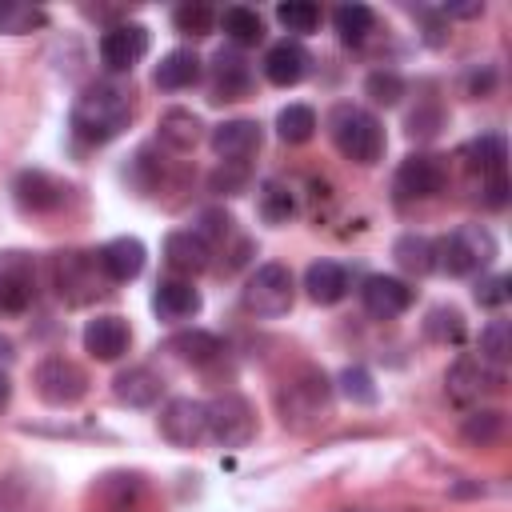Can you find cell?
Masks as SVG:
<instances>
[{
  "label": "cell",
  "mask_w": 512,
  "mask_h": 512,
  "mask_svg": "<svg viewBox=\"0 0 512 512\" xmlns=\"http://www.w3.org/2000/svg\"><path fill=\"white\" fill-rule=\"evenodd\" d=\"M132 120V92L116 80L88 84L72 104V132L84 144H108L116 140Z\"/></svg>",
  "instance_id": "1"
},
{
  "label": "cell",
  "mask_w": 512,
  "mask_h": 512,
  "mask_svg": "<svg viewBox=\"0 0 512 512\" xmlns=\"http://www.w3.org/2000/svg\"><path fill=\"white\" fill-rule=\"evenodd\" d=\"M332 408V380L320 368H300L276 388V416L292 432L316 428Z\"/></svg>",
  "instance_id": "2"
},
{
  "label": "cell",
  "mask_w": 512,
  "mask_h": 512,
  "mask_svg": "<svg viewBox=\"0 0 512 512\" xmlns=\"http://www.w3.org/2000/svg\"><path fill=\"white\" fill-rule=\"evenodd\" d=\"M328 132H332V144L340 148V156H348L352 164L368 168L384 156V128L368 108L336 104L328 112Z\"/></svg>",
  "instance_id": "3"
},
{
  "label": "cell",
  "mask_w": 512,
  "mask_h": 512,
  "mask_svg": "<svg viewBox=\"0 0 512 512\" xmlns=\"http://www.w3.org/2000/svg\"><path fill=\"white\" fill-rule=\"evenodd\" d=\"M492 256H496V240L480 224H468L432 240V268H440L444 276H472L476 268L492 264Z\"/></svg>",
  "instance_id": "4"
},
{
  "label": "cell",
  "mask_w": 512,
  "mask_h": 512,
  "mask_svg": "<svg viewBox=\"0 0 512 512\" xmlns=\"http://www.w3.org/2000/svg\"><path fill=\"white\" fill-rule=\"evenodd\" d=\"M104 272H100V260L96 252H56L52 256V288L64 304H88L104 292Z\"/></svg>",
  "instance_id": "5"
},
{
  "label": "cell",
  "mask_w": 512,
  "mask_h": 512,
  "mask_svg": "<svg viewBox=\"0 0 512 512\" xmlns=\"http://www.w3.org/2000/svg\"><path fill=\"white\" fill-rule=\"evenodd\" d=\"M40 292V276H36V260L32 252L8 248L0 252V316H20L36 304Z\"/></svg>",
  "instance_id": "6"
},
{
  "label": "cell",
  "mask_w": 512,
  "mask_h": 512,
  "mask_svg": "<svg viewBox=\"0 0 512 512\" xmlns=\"http://www.w3.org/2000/svg\"><path fill=\"white\" fill-rule=\"evenodd\" d=\"M292 296H296V284L284 264H260L244 284V308L264 320L284 316L292 308Z\"/></svg>",
  "instance_id": "7"
},
{
  "label": "cell",
  "mask_w": 512,
  "mask_h": 512,
  "mask_svg": "<svg viewBox=\"0 0 512 512\" xmlns=\"http://www.w3.org/2000/svg\"><path fill=\"white\" fill-rule=\"evenodd\" d=\"M32 384H36V396H40L44 404H52V408H72V404H80V400L88 396V376H84V368H80L76 360H68V356H48V360H40Z\"/></svg>",
  "instance_id": "8"
},
{
  "label": "cell",
  "mask_w": 512,
  "mask_h": 512,
  "mask_svg": "<svg viewBox=\"0 0 512 512\" xmlns=\"http://www.w3.org/2000/svg\"><path fill=\"white\" fill-rule=\"evenodd\" d=\"M256 436V412L244 396L224 392L208 404V440L220 448H244Z\"/></svg>",
  "instance_id": "9"
},
{
  "label": "cell",
  "mask_w": 512,
  "mask_h": 512,
  "mask_svg": "<svg viewBox=\"0 0 512 512\" xmlns=\"http://www.w3.org/2000/svg\"><path fill=\"white\" fill-rule=\"evenodd\" d=\"M156 428L168 444L176 448H196L200 440H208V404L204 400H192V396H176L160 408L156 416Z\"/></svg>",
  "instance_id": "10"
},
{
  "label": "cell",
  "mask_w": 512,
  "mask_h": 512,
  "mask_svg": "<svg viewBox=\"0 0 512 512\" xmlns=\"http://www.w3.org/2000/svg\"><path fill=\"white\" fill-rule=\"evenodd\" d=\"M444 380H448V396H452V400L476 404V400H484V396H492V392L504 388V368H496V364H488V360H480V356H460V360L448 368Z\"/></svg>",
  "instance_id": "11"
},
{
  "label": "cell",
  "mask_w": 512,
  "mask_h": 512,
  "mask_svg": "<svg viewBox=\"0 0 512 512\" xmlns=\"http://www.w3.org/2000/svg\"><path fill=\"white\" fill-rule=\"evenodd\" d=\"M148 44H152L148 28L124 20V24H112V28L100 36V60H104L108 72H132V68L148 56Z\"/></svg>",
  "instance_id": "12"
},
{
  "label": "cell",
  "mask_w": 512,
  "mask_h": 512,
  "mask_svg": "<svg viewBox=\"0 0 512 512\" xmlns=\"http://www.w3.org/2000/svg\"><path fill=\"white\" fill-rule=\"evenodd\" d=\"M444 180H448V172H444L440 156L416 152V156H408V160L396 168L392 188H396L400 200H428V196H436V192L444 188Z\"/></svg>",
  "instance_id": "13"
},
{
  "label": "cell",
  "mask_w": 512,
  "mask_h": 512,
  "mask_svg": "<svg viewBox=\"0 0 512 512\" xmlns=\"http://www.w3.org/2000/svg\"><path fill=\"white\" fill-rule=\"evenodd\" d=\"M12 196H16V204L24 212H56L68 200V184L56 180V176H48V172H40V168H28V172L16 176Z\"/></svg>",
  "instance_id": "14"
},
{
  "label": "cell",
  "mask_w": 512,
  "mask_h": 512,
  "mask_svg": "<svg viewBox=\"0 0 512 512\" xmlns=\"http://www.w3.org/2000/svg\"><path fill=\"white\" fill-rule=\"evenodd\" d=\"M360 304H364L368 316L392 320V316H400V312L412 308V288H408L404 280H396V276L376 272V276H368V280L360 284Z\"/></svg>",
  "instance_id": "15"
},
{
  "label": "cell",
  "mask_w": 512,
  "mask_h": 512,
  "mask_svg": "<svg viewBox=\"0 0 512 512\" xmlns=\"http://www.w3.org/2000/svg\"><path fill=\"white\" fill-rule=\"evenodd\" d=\"M208 84H212V100H244V96H252V68L240 52L220 48L212 56Z\"/></svg>",
  "instance_id": "16"
},
{
  "label": "cell",
  "mask_w": 512,
  "mask_h": 512,
  "mask_svg": "<svg viewBox=\"0 0 512 512\" xmlns=\"http://www.w3.org/2000/svg\"><path fill=\"white\" fill-rule=\"evenodd\" d=\"M260 124L256 120H224L212 128V152L224 160V164H248V156L260 152Z\"/></svg>",
  "instance_id": "17"
},
{
  "label": "cell",
  "mask_w": 512,
  "mask_h": 512,
  "mask_svg": "<svg viewBox=\"0 0 512 512\" xmlns=\"http://www.w3.org/2000/svg\"><path fill=\"white\" fill-rule=\"evenodd\" d=\"M308 68H312V56H308V48L300 40H280V44H272L264 52V80L276 84V88L300 84L308 76Z\"/></svg>",
  "instance_id": "18"
},
{
  "label": "cell",
  "mask_w": 512,
  "mask_h": 512,
  "mask_svg": "<svg viewBox=\"0 0 512 512\" xmlns=\"http://www.w3.org/2000/svg\"><path fill=\"white\" fill-rule=\"evenodd\" d=\"M96 260H100V272H104L112 284H128V280H136V276L144 272L148 252H144V244H140L136 236H116V240H108V244L96 252Z\"/></svg>",
  "instance_id": "19"
},
{
  "label": "cell",
  "mask_w": 512,
  "mask_h": 512,
  "mask_svg": "<svg viewBox=\"0 0 512 512\" xmlns=\"http://www.w3.org/2000/svg\"><path fill=\"white\" fill-rule=\"evenodd\" d=\"M164 264L180 276H196L212 264V248L192 232V228H180V232H168L164 236Z\"/></svg>",
  "instance_id": "20"
},
{
  "label": "cell",
  "mask_w": 512,
  "mask_h": 512,
  "mask_svg": "<svg viewBox=\"0 0 512 512\" xmlns=\"http://www.w3.org/2000/svg\"><path fill=\"white\" fill-rule=\"evenodd\" d=\"M128 340H132V332L124 324V316H92L84 324V348L96 360H120L128 352Z\"/></svg>",
  "instance_id": "21"
},
{
  "label": "cell",
  "mask_w": 512,
  "mask_h": 512,
  "mask_svg": "<svg viewBox=\"0 0 512 512\" xmlns=\"http://www.w3.org/2000/svg\"><path fill=\"white\" fill-rule=\"evenodd\" d=\"M112 392H116V400L128 404V408H152V404L160 400V392H164V376L152 372L148 364H132V368H124V372L112 380Z\"/></svg>",
  "instance_id": "22"
},
{
  "label": "cell",
  "mask_w": 512,
  "mask_h": 512,
  "mask_svg": "<svg viewBox=\"0 0 512 512\" xmlns=\"http://www.w3.org/2000/svg\"><path fill=\"white\" fill-rule=\"evenodd\" d=\"M200 292L192 288V280H160L156 284V292H152V308H156V316L160 320H188V316H196L200 312Z\"/></svg>",
  "instance_id": "23"
},
{
  "label": "cell",
  "mask_w": 512,
  "mask_h": 512,
  "mask_svg": "<svg viewBox=\"0 0 512 512\" xmlns=\"http://www.w3.org/2000/svg\"><path fill=\"white\" fill-rule=\"evenodd\" d=\"M304 288L316 304H336L348 296V268L336 260H312L304 272Z\"/></svg>",
  "instance_id": "24"
},
{
  "label": "cell",
  "mask_w": 512,
  "mask_h": 512,
  "mask_svg": "<svg viewBox=\"0 0 512 512\" xmlns=\"http://www.w3.org/2000/svg\"><path fill=\"white\" fill-rule=\"evenodd\" d=\"M156 88H164V92H180V88H192L196 80H200V56L192 52V48H172V52H164L160 56V64H156Z\"/></svg>",
  "instance_id": "25"
},
{
  "label": "cell",
  "mask_w": 512,
  "mask_h": 512,
  "mask_svg": "<svg viewBox=\"0 0 512 512\" xmlns=\"http://www.w3.org/2000/svg\"><path fill=\"white\" fill-rule=\"evenodd\" d=\"M460 156H464V164H468L472 172H480V176H488V180H496V176H504V160H508V144H504V136H500V132H484V136H476V140H468Z\"/></svg>",
  "instance_id": "26"
},
{
  "label": "cell",
  "mask_w": 512,
  "mask_h": 512,
  "mask_svg": "<svg viewBox=\"0 0 512 512\" xmlns=\"http://www.w3.org/2000/svg\"><path fill=\"white\" fill-rule=\"evenodd\" d=\"M168 352H176L184 364L204 368V364H212V360L224 352V344H220V336H212V332H204V328H192V332L172 336V340H168Z\"/></svg>",
  "instance_id": "27"
},
{
  "label": "cell",
  "mask_w": 512,
  "mask_h": 512,
  "mask_svg": "<svg viewBox=\"0 0 512 512\" xmlns=\"http://www.w3.org/2000/svg\"><path fill=\"white\" fill-rule=\"evenodd\" d=\"M156 132H160V140H164L168 148L188 152V148H196V140H200V120H196L188 108H168V112L160 116Z\"/></svg>",
  "instance_id": "28"
},
{
  "label": "cell",
  "mask_w": 512,
  "mask_h": 512,
  "mask_svg": "<svg viewBox=\"0 0 512 512\" xmlns=\"http://www.w3.org/2000/svg\"><path fill=\"white\" fill-rule=\"evenodd\" d=\"M332 24H336V32H340L344 44H364L368 32L376 28V12L368 4H340L332 12Z\"/></svg>",
  "instance_id": "29"
},
{
  "label": "cell",
  "mask_w": 512,
  "mask_h": 512,
  "mask_svg": "<svg viewBox=\"0 0 512 512\" xmlns=\"http://www.w3.org/2000/svg\"><path fill=\"white\" fill-rule=\"evenodd\" d=\"M220 24H224V36L232 40V44H256L260 36H264V20H260V12L256 8H244V4H232V8H224V16H220Z\"/></svg>",
  "instance_id": "30"
},
{
  "label": "cell",
  "mask_w": 512,
  "mask_h": 512,
  "mask_svg": "<svg viewBox=\"0 0 512 512\" xmlns=\"http://www.w3.org/2000/svg\"><path fill=\"white\" fill-rule=\"evenodd\" d=\"M312 132H316V112L308 104H288L276 112V136L284 144H304L312 140Z\"/></svg>",
  "instance_id": "31"
},
{
  "label": "cell",
  "mask_w": 512,
  "mask_h": 512,
  "mask_svg": "<svg viewBox=\"0 0 512 512\" xmlns=\"http://www.w3.org/2000/svg\"><path fill=\"white\" fill-rule=\"evenodd\" d=\"M292 212H296L292 188H288L284 180H268V184L260 188V220H264V224H288Z\"/></svg>",
  "instance_id": "32"
},
{
  "label": "cell",
  "mask_w": 512,
  "mask_h": 512,
  "mask_svg": "<svg viewBox=\"0 0 512 512\" xmlns=\"http://www.w3.org/2000/svg\"><path fill=\"white\" fill-rule=\"evenodd\" d=\"M392 256H396V264H400L404 272H412V276L432 272V240H428V236H416V232L400 236V240L392 244Z\"/></svg>",
  "instance_id": "33"
},
{
  "label": "cell",
  "mask_w": 512,
  "mask_h": 512,
  "mask_svg": "<svg viewBox=\"0 0 512 512\" xmlns=\"http://www.w3.org/2000/svg\"><path fill=\"white\" fill-rule=\"evenodd\" d=\"M464 440L476 444V448H488L504 436V412L500 408H476L472 416H464Z\"/></svg>",
  "instance_id": "34"
},
{
  "label": "cell",
  "mask_w": 512,
  "mask_h": 512,
  "mask_svg": "<svg viewBox=\"0 0 512 512\" xmlns=\"http://www.w3.org/2000/svg\"><path fill=\"white\" fill-rule=\"evenodd\" d=\"M512 356V324L508 320H492L484 332H480V360L504 368Z\"/></svg>",
  "instance_id": "35"
},
{
  "label": "cell",
  "mask_w": 512,
  "mask_h": 512,
  "mask_svg": "<svg viewBox=\"0 0 512 512\" xmlns=\"http://www.w3.org/2000/svg\"><path fill=\"white\" fill-rule=\"evenodd\" d=\"M424 332H428V340H436V344H456V340L464 336V316H460V308H448V304L432 308L428 320H424Z\"/></svg>",
  "instance_id": "36"
},
{
  "label": "cell",
  "mask_w": 512,
  "mask_h": 512,
  "mask_svg": "<svg viewBox=\"0 0 512 512\" xmlns=\"http://www.w3.org/2000/svg\"><path fill=\"white\" fill-rule=\"evenodd\" d=\"M276 20L288 32H312L320 24V8L312 0H284V4H276Z\"/></svg>",
  "instance_id": "37"
},
{
  "label": "cell",
  "mask_w": 512,
  "mask_h": 512,
  "mask_svg": "<svg viewBox=\"0 0 512 512\" xmlns=\"http://www.w3.org/2000/svg\"><path fill=\"white\" fill-rule=\"evenodd\" d=\"M40 24H44V12H40V8L0 0V32H32V28H40Z\"/></svg>",
  "instance_id": "38"
},
{
  "label": "cell",
  "mask_w": 512,
  "mask_h": 512,
  "mask_svg": "<svg viewBox=\"0 0 512 512\" xmlns=\"http://www.w3.org/2000/svg\"><path fill=\"white\" fill-rule=\"evenodd\" d=\"M340 392L352 404H376V384H372V372L368 368H344L340 372Z\"/></svg>",
  "instance_id": "39"
},
{
  "label": "cell",
  "mask_w": 512,
  "mask_h": 512,
  "mask_svg": "<svg viewBox=\"0 0 512 512\" xmlns=\"http://www.w3.org/2000/svg\"><path fill=\"white\" fill-rule=\"evenodd\" d=\"M172 20H176V28H180V32H192V36H204V32L212 28V20H216V12H212L208 4H200V0H196V4L188 0V4H180V8L172 12Z\"/></svg>",
  "instance_id": "40"
},
{
  "label": "cell",
  "mask_w": 512,
  "mask_h": 512,
  "mask_svg": "<svg viewBox=\"0 0 512 512\" xmlns=\"http://www.w3.org/2000/svg\"><path fill=\"white\" fill-rule=\"evenodd\" d=\"M364 92H368L376 104H396V100L404 96V80H400L396 72H372V76L364 80Z\"/></svg>",
  "instance_id": "41"
},
{
  "label": "cell",
  "mask_w": 512,
  "mask_h": 512,
  "mask_svg": "<svg viewBox=\"0 0 512 512\" xmlns=\"http://www.w3.org/2000/svg\"><path fill=\"white\" fill-rule=\"evenodd\" d=\"M192 232L212 248V244H220L224 236H232V216L220 212V208H208V212H200V224H196Z\"/></svg>",
  "instance_id": "42"
},
{
  "label": "cell",
  "mask_w": 512,
  "mask_h": 512,
  "mask_svg": "<svg viewBox=\"0 0 512 512\" xmlns=\"http://www.w3.org/2000/svg\"><path fill=\"white\" fill-rule=\"evenodd\" d=\"M504 300H508V276H504V272L480 276V284H476V304H480V308H500Z\"/></svg>",
  "instance_id": "43"
},
{
  "label": "cell",
  "mask_w": 512,
  "mask_h": 512,
  "mask_svg": "<svg viewBox=\"0 0 512 512\" xmlns=\"http://www.w3.org/2000/svg\"><path fill=\"white\" fill-rule=\"evenodd\" d=\"M440 124H444V112H440L436 104H424V108H416V112L408 116V136L428 140V136H436V132H440Z\"/></svg>",
  "instance_id": "44"
},
{
  "label": "cell",
  "mask_w": 512,
  "mask_h": 512,
  "mask_svg": "<svg viewBox=\"0 0 512 512\" xmlns=\"http://www.w3.org/2000/svg\"><path fill=\"white\" fill-rule=\"evenodd\" d=\"M244 180H248V168H244V164H224V168L212 176V188L232 196V192H240V188H244Z\"/></svg>",
  "instance_id": "45"
},
{
  "label": "cell",
  "mask_w": 512,
  "mask_h": 512,
  "mask_svg": "<svg viewBox=\"0 0 512 512\" xmlns=\"http://www.w3.org/2000/svg\"><path fill=\"white\" fill-rule=\"evenodd\" d=\"M492 84H496V72H492V68H480V72L468 76V92H472V96H488Z\"/></svg>",
  "instance_id": "46"
},
{
  "label": "cell",
  "mask_w": 512,
  "mask_h": 512,
  "mask_svg": "<svg viewBox=\"0 0 512 512\" xmlns=\"http://www.w3.org/2000/svg\"><path fill=\"white\" fill-rule=\"evenodd\" d=\"M444 12H448V16H480V12H484V0H472V4H448Z\"/></svg>",
  "instance_id": "47"
},
{
  "label": "cell",
  "mask_w": 512,
  "mask_h": 512,
  "mask_svg": "<svg viewBox=\"0 0 512 512\" xmlns=\"http://www.w3.org/2000/svg\"><path fill=\"white\" fill-rule=\"evenodd\" d=\"M8 400H12V380L8 372H0V408H8Z\"/></svg>",
  "instance_id": "48"
}]
</instances>
